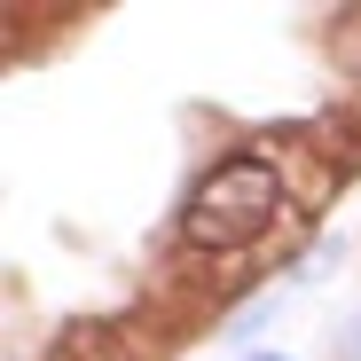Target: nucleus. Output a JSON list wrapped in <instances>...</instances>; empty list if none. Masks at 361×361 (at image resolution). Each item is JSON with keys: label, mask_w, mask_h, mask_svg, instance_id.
<instances>
[{"label": "nucleus", "mask_w": 361, "mask_h": 361, "mask_svg": "<svg viewBox=\"0 0 361 361\" xmlns=\"http://www.w3.org/2000/svg\"><path fill=\"white\" fill-rule=\"evenodd\" d=\"M330 47H338V63H345V71H361V16H338Z\"/></svg>", "instance_id": "nucleus-2"}, {"label": "nucleus", "mask_w": 361, "mask_h": 361, "mask_svg": "<svg viewBox=\"0 0 361 361\" xmlns=\"http://www.w3.org/2000/svg\"><path fill=\"white\" fill-rule=\"evenodd\" d=\"M275 212H283V173L267 157H220L180 204V235L197 252H244L275 228Z\"/></svg>", "instance_id": "nucleus-1"}, {"label": "nucleus", "mask_w": 361, "mask_h": 361, "mask_svg": "<svg viewBox=\"0 0 361 361\" xmlns=\"http://www.w3.org/2000/svg\"><path fill=\"white\" fill-rule=\"evenodd\" d=\"M338 361H361V307H353V322L338 330Z\"/></svg>", "instance_id": "nucleus-3"}, {"label": "nucleus", "mask_w": 361, "mask_h": 361, "mask_svg": "<svg viewBox=\"0 0 361 361\" xmlns=\"http://www.w3.org/2000/svg\"><path fill=\"white\" fill-rule=\"evenodd\" d=\"M244 361H283V353H244Z\"/></svg>", "instance_id": "nucleus-4"}]
</instances>
